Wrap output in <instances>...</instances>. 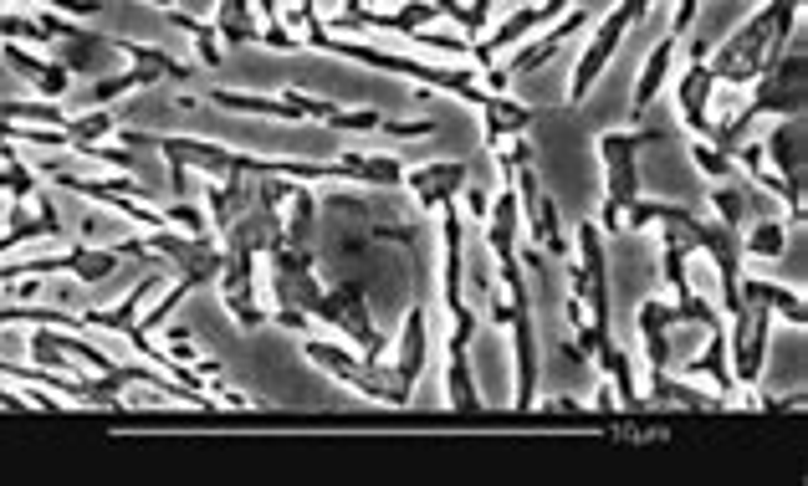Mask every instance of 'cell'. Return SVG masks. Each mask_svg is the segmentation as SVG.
<instances>
[{"label":"cell","instance_id":"obj_1","mask_svg":"<svg viewBox=\"0 0 808 486\" xmlns=\"http://www.w3.org/2000/svg\"><path fill=\"white\" fill-rule=\"evenodd\" d=\"M471 364H476V379L491 400H507V348L497 333H481L476 348H471Z\"/></svg>","mask_w":808,"mask_h":486}]
</instances>
